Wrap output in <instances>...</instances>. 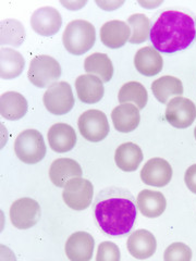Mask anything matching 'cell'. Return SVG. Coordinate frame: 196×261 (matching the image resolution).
<instances>
[{
	"label": "cell",
	"instance_id": "2e32d148",
	"mask_svg": "<svg viewBox=\"0 0 196 261\" xmlns=\"http://www.w3.org/2000/svg\"><path fill=\"white\" fill-rule=\"evenodd\" d=\"M111 120L118 132L130 133L140 124V109L133 103H121L112 110Z\"/></svg>",
	"mask_w": 196,
	"mask_h": 261
},
{
	"label": "cell",
	"instance_id": "83f0119b",
	"mask_svg": "<svg viewBox=\"0 0 196 261\" xmlns=\"http://www.w3.org/2000/svg\"><path fill=\"white\" fill-rule=\"evenodd\" d=\"M128 24L131 29V44H142L149 39L151 35V21L145 14L136 13L129 16Z\"/></svg>",
	"mask_w": 196,
	"mask_h": 261
},
{
	"label": "cell",
	"instance_id": "52a82bcc",
	"mask_svg": "<svg viewBox=\"0 0 196 261\" xmlns=\"http://www.w3.org/2000/svg\"><path fill=\"white\" fill-rule=\"evenodd\" d=\"M78 127L81 135L92 143L102 142L108 136L110 130L106 114L96 109L82 113L78 121Z\"/></svg>",
	"mask_w": 196,
	"mask_h": 261
},
{
	"label": "cell",
	"instance_id": "8fae6325",
	"mask_svg": "<svg viewBox=\"0 0 196 261\" xmlns=\"http://www.w3.org/2000/svg\"><path fill=\"white\" fill-rule=\"evenodd\" d=\"M31 27L39 35L53 36L62 27L61 14L54 7L39 8L31 16Z\"/></svg>",
	"mask_w": 196,
	"mask_h": 261
},
{
	"label": "cell",
	"instance_id": "7402d4cb",
	"mask_svg": "<svg viewBox=\"0 0 196 261\" xmlns=\"http://www.w3.org/2000/svg\"><path fill=\"white\" fill-rule=\"evenodd\" d=\"M28 112V101L26 97L16 92H7L0 97V113L2 117L16 121L22 119Z\"/></svg>",
	"mask_w": 196,
	"mask_h": 261
},
{
	"label": "cell",
	"instance_id": "277c9868",
	"mask_svg": "<svg viewBox=\"0 0 196 261\" xmlns=\"http://www.w3.org/2000/svg\"><path fill=\"white\" fill-rule=\"evenodd\" d=\"M14 152L22 162L35 165L46 156V145L43 135L37 129H26L14 142Z\"/></svg>",
	"mask_w": 196,
	"mask_h": 261
},
{
	"label": "cell",
	"instance_id": "484cf974",
	"mask_svg": "<svg viewBox=\"0 0 196 261\" xmlns=\"http://www.w3.org/2000/svg\"><path fill=\"white\" fill-rule=\"evenodd\" d=\"M84 70L88 74L100 77L104 83H108L113 75V65L110 58L102 53L88 56L84 61Z\"/></svg>",
	"mask_w": 196,
	"mask_h": 261
},
{
	"label": "cell",
	"instance_id": "6da1fadb",
	"mask_svg": "<svg viewBox=\"0 0 196 261\" xmlns=\"http://www.w3.org/2000/svg\"><path fill=\"white\" fill-rule=\"evenodd\" d=\"M93 214L101 230L112 238L130 233L135 223L137 207L133 195L122 187L104 189L94 199Z\"/></svg>",
	"mask_w": 196,
	"mask_h": 261
},
{
	"label": "cell",
	"instance_id": "603a6c76",
	"mask_svg": "<svg viewBox=\"0 0 196 261\" xmlns=\"http://www.w3.org/2000/svg\"><path fill=\"white\" fill-rule=\"evenodd\" d=\"M114 161L125 172H133L143 161V151L134 143L121 144L114 152Z\"/></svg>",
	"mask_w": 196,
	"mask_h": 261
},
{
	"label": "cell",
	"instance_id": "f1b7e54d",
	"mask_svg": "<svg viewBox=\"0 0 196 261\" xmlns=\"http://www.w3.org/2000/svg\"><path fill=\"white\" fill-rule=\"evenodd\" d=\"M2 45L19 47L26 39V30L18 20L7 19L2 22Z\"/></svg>",
	"mask_w": 196,
	"mask_h": 261
},
{
	"label": "cell",
	"instance_id": "d590c367",
	"mask_svg": "<svg viewBox=\"0 0 196 261\" xmlns=\"http://www.w3.org/2000/svg\"><path fill=\"white\" fill-rule=\"evenodd\" d=\"M194 136H195V140H196V127H195V129H194Z\"/></svg>",
	"mask_w": 196,
	"mask_h": 261
},
{
	"label": "cell",
	"instance_id": "ac0fdd59",
	"mask_svg": "<svg viewBox=\"0 0 196 261\" xmlns=\"http://www.w3.org/2000/svg\"><path fill=\"white\" fill-rule=\"evenodd\" d=\"M76 89L79 99L84 103H96L104 96V82L96 75H80L76 81Z\"/></svg>",
	"mask_w": 196,
	"mask_h": 261
},
{
	"label": "cell",
	"instance_id": "d6986e66",
	"mask_svg": "<svg viewBox=\"0 0 196 261\" xmlns=\"http://www.w3.org/2000/svg\"><path fill=\"white\" fill-rule=\"evenodd\" d=\"M83 172L77 161L70 158L55 160L49 169V177L57 187H64L71 178L81 177Z\"/></svg>",
	"mask_w": 196,
	"mask_h": 261
},
{
	"label": "cell",
	"instance_id": "44dd1931",
	"mask_svg": "<svg viewBox=\"0 0 196 261\" xmlns=\"http://www.w3.org/2000/svg\"><path fill=\"white\" fill-rule=\"evenodd\" d=\"M137 209L147 218H158L166 210L167 200L160 192L144 190L136 199Z\"/></svg>",
	"mask_w": 196,
	"mask_h": 261
},
{
	"label": "cell",
	"instance_id": "836d02e7",
	"mask_svg": "<svg viewBox=\"0 0 196 261\" xmlns=\"http://www.w3.org/2000/svg\"><path fill=\"white\" fill-rule=\"evenodd\" d=\"M60 4L62 6H64L65 8H68L69 10H72V11H76V10H80L82 7H84L87 2L86 0H84V2H60Z\"/></svg>",
	"mask_w": 196,
	"mask_h": 261
},
{
	"label": "cell",
	"instance_id": "3957f363",
	"mask_svg": "<svg viewBox=\"0 0 196 261\" xmlns=\"http://www.w3.org/2000/svg\"><path fill=\"white\" fill-rule=\"evenodd\" d=\"M96 40L95 27L85 20L71 21L62 35V43L68 53L81 56L93 48Z\"/></svg>",
	"mask_w": 196,
	"mask_h": 261
},
{
	"label": "cell",
	"instance_id": "f546056e",
	"mask_svg": "<svg viewBox=\"0 0 196 261\" xmlns=\"http://www.w3.org/2000/svg\"><path fill=\"white\" fill-rule=\"evenodd\" d=\"M163 259L166 261H190L192 259V250L183 243H174L165 250Z\"/></svg>",
	"mask_w": 196,
	"mask_h": 261
},
{
	"label": "cell",
	"instance_id": "4fadbf2b",
	"mask_svg": "<svg viewBox=\"0 0 196 261\" xmlns=\"http://www.w3.org/2000/svg\"><path fill=\"white\" fill-rule=\"evenodd\" d=\"M95 241L87 232H76L65 242V255L72 261H88L93 257Z\"/></svg>",
	"mask_w": 196,
	"mask_h": 261
},
{
	"label": "cell",
	"instance_id": "ffe728a7",
	"mask_svg": "<svg viewBox=\"0 0 196 261\" xmlns=\"http://www.w3.org/2000/svg\"><path fill=\"white\" fill-rule=\"evenodd\" d=\"M135 69L145 76L157 75L162 70L161 55L153 46H146L137 50L134 57Z\"/></svg>",
	"mask_w": 196,
	"mask_h": 261
},
{
	"label": "cell",
	"instance_id": "9a60e30c",
	"mask_svg": "<svg viewBox=\"0 0 196 261\" xmlns=\"http://www.w3.org/2000/svg\"><path fill=\"white\" fill-rule=\"evenodd\" d=\"M131 37L129 24L120 20L106 22L101 28V40L108 48L118 49L127 44Z\"/></svg>",
	"mask_w": 196,
	"mask_h": 261
},
{
	"label": "cell",
	"instance_id": "cb8c5ba5",
	"mask_svg": "<svg viewBox=\"0 0 196 261\" xmlns=\"http://www.w3.org/2000/svg\"><path fill=\"white\" fill-rule=\"evenodd\" d=\"M26 61L23 56L11 48H2L0 50V76L3 80L18 77L23 72Z\"/></svg>",
	"mask_w": 196,
	"mask_h": 261
},
{
	"label": "cell",
	"instance_id": "ba28073f",
	"mask_svg": "<svg viewBox=\"0 0 196 261\" xmlns=\"http://www.w3.org/2000/svg\"><path fill=\"white\" fill-rule=\"evenodd\" d=\"M94 186L83 177H75L65 184L62 192V198L69 208L81 211L91 206L93 200Z\"/></svg>",
	"mask_w": 196,
	"mask_h": 261
},
{
	"label": "cell",
	"instance_id": "4316f807",
	"mask_svg": "<svg viewBox=\"0 0 196 261\" xmlns=\"http://www.w3.org/2000/svg\"><path fill=\"white\" fill-rule=\"evenodd\" d=\"M118 98L120 103L132 102L138 109H144L149 100V94L146 88L138 82H128L120 88Z\"/></svg>",
	"mask_w": 196,
	"mask_h": 261
},
{
	"label": "cell",
	"instance_id": "1f68e13d",
	"mask_svg": "<svg viewBox=\"0 0 196 261\" xmlns=\"http://www.w3.org/2000/svg\"><path fill=\"white\" fill-rule=\"evenodd\" d=\"M184 182L192 193L196 194V165L191 166L186 170L184 175Z\"/></svg>",
	"mask_w": 196,
	"mask_h": 261
},
{
	"label": "cell",
	"instance_id": "30bf717a",
	"mask_svg": "<svg viewBox=\"0 0 196 261\" xmlns=\"http://www.w3.org/2000/svg\"><path fill=\"white\" fill-rule=\"evenodd\" d=\"M165 118L174 127L186 128L191 126L196 119V106L187 98L175 97L167 105Z\"/></svg>",
	"mask_w": 196,
	"mask_h": 261
},
{
	"label": "cell",
	"instance_id": "4dcf8cb0",
	"mask_svg": "<svg viewBox=\"0 0 196 261\" xmlns=\"http://www.w3.org/2000/svg\"><path fill=\"white\" fill-rule=\"evenodd\" d=\"M121 258L120 249L112 242H103L97 250V261H119Z\"/></svg>",
	"mask_w": 196,
	"mask_h": 261
},
{
	"label": "cell",
	"instance_id": "8992f818",
	"mask_svg": "<svg viewBox=\"0 0 196 261\" xmlns=\"http://www.w3.org/2000/svg\"><path fill=\"white\" fill-rule=\"evenodd\" d=\"M43 101L48 112L55 116L69 113L76 103L72 88L67 82H56L49 86L44 94Z\"/></svg>",
	"mask_w": 196,
	"mask_h": 261
},
{
	"label": "cell",
	"instance_id": "5bb4252c",
	"mask_svg": "<svg viewBox=\"0 0 196 261\" xmlns=\"http://www.w3.org/2000/svg\"><path fill=\"white\" fill-rule=\"evenodd\" d=\"M47 137L51 148L59 153L72 150L77 144V133L75 128L65 123L54 124L49 128Z\"/></svg>",
	"mask_w": 196,
	"mask_h": 261
},
{
	"label": "cell",
	"instance_id": "5b68a950",
	"mask_svg": "<svg viewBox=\"0 0 196 261\" xmlns=\"http://www.w3.org/2000/svg\"><path fill=\"white\" fill-rule=\"evenodd\" d=\"M61 76L59 62L51 56L40 55L32 59L28 77L33 85L39 88L49 87Z\"/></svg>",
	"mask_w": 196,
	"mask_h": 261
},
{
	"label": "cell",
	"instance_id": "d6a6232c",
	"mask_svg": "<svg viewBox=\"0 0 196 261\" xmlns=\"http://www.w3.org/2000/svg\"><path fill=\"white\" fill-rule=\"evenodd\" d=\"M124 4L125 2H100V0H96V5L106 11L116 10Z\"/></svg>",
	"mask_w": 196,
	"mask_h": 261
},
{
	"label": "cell",
	"instance_id": "9c48e42d",
	"mask_svg": "<svg viewBox=\"0 0 196 261\" xmlns=\"http://www.w3.org/2000/svg\"><path fill=\"white\" fill-rule=\"evenodd\" d=\"M9 215L13 226L19 230H28L37 224L42 210L36 200L23 197L12 203Z\"/></svg>",
	"mask_w": 196,
	"mask_h": 261
},
{
	"label": "cell",
	"instance_id": "e0dca14e",
	"mask_svg": "<svg viewBox=\"0 0 196 261\" xmlns=\"http://www.w3.org/2000/svg\"><path fill=\"white\" fill-rule=\"evenodd\" d=\"M128 250L136 259L152 257L157 248V242L153 233L147 230H137L129 236Z\"/></svg>",
	"mask_w": 196,
	"mask_h": 261
},
{
	"label": "cell",
	"instance_id": "e575fe53",
	"mask_svg": "<svg viewBox=\"0 0 196 261\" xmlns=\"http://www.w3.org/2000/svg\"><path fill=\"white\" fill-rule=\"evenodd\" d=\"M138 4H140L143 7H145V8H147V9H152V8H155V7L159 6L160 4H162V0H161V2H157V3H154V2L153 3L152 2H140Z\"/></svg>",
	"mask_w": 196,
	"mask_h": 261
},
{
	"label": "cell",
	"instance_id": "7c38bea8",
	"mask_svg": "<svg viewBox=\"0 0 196 261\" xmlns=\"http://www.w3.org/2000/svg\"><path fill=\"white\" fill-rule=\"evenodd\" d=\"M173 178V168L170 163L162 158H153L147 161L142 171V181L155 187H163L170 183Z\"/></svg>",
	"mask_w": 196,
	"mask_h": 261
},
{
	"label": "cell",
	"instance_id": "7a4b0ae2",
	"mask_svg": "<svg viewBox=\"0 0 196 261\" xmlns=\"http://www.w3.org/2000/svg\"><path fill=\"white\" fill-rule=\"evenodd\" d=\"M151 40L156 50L174 54L189 47L196 37L194 16L182 10L161 11L153 23Z\"/></svg>",
	"mask_w": 196,
	"mask_h": 261
},
{
	"label": "cell",
	"instance_id": "d4e9b609",
	"mask_svg": "<svg viewBox=\"0 0 196 261\" xmlns=\"http://www.w3.org/2000/svg\"><path fill=\"white\" fill-rule=\"evenodd\" d=\"M152 91L156 99L161 103H167L170 97L182 96L183 85L182 82L175 76H161L153 82Z\"/></svg>",
	"mask_w": 196,
	"mask_h": 261
}]
</instances>
